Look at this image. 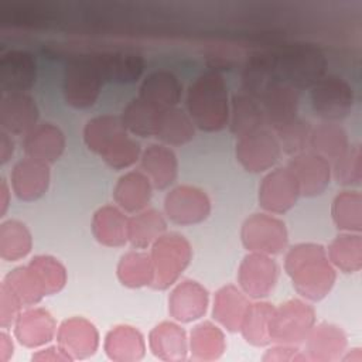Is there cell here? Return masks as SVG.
<instances>
[{
    "instance_id": "1",
    "label": "cell",
    "mask_w": 362,
    "mask_h": 362,
    "mask_svg": "<svg viewBox=\"0 0 362 362\" xmlns=\"http://www.w3.org/2000/svg\"><path fill=\"white\" fill-rule=\"evenodd\" d=\"M229 93L223 76L218 71L201 74L189 83L185 96V110L197 129L219 132L228 126Z\"/></svg>"
},
{
    "instance_id": "2",
    "label": "cell",
    "mask_w": 362,
    "mask_h": 362,
    "mask_svg": "<svg viewBox=\"0 0 362 362\" xmlns=\"http://www.w3.org/2000/svg\"><path fill=\"white\" fill-rule=\"evenodd\" d=\"M284 267L298 294L313 301L324 298L335 281V270L328 262L327 250L318 243L293 246Z\"/></svg>"
},
{
    "instance_id": "3",
    "label": "cell",
    "mask_w": 362,
    "mask_h": 362,
    "mask_svg": "<svg viewBox=\"0 0 362 362\" xmlns=\"http://www.w3.org/2000/svg\"><path fill=\"white\" fill-rule=\"evenodd\" d=\"M105 82L96 52L72 57L64 69L62 93L65 102L75 109L90 107L98 100Z\"/></svg>"
},
{
    "instance_id": "4",
    "label": "cell",
    "mask_w": 362,
    "mask_h": 362,
    "mask_svg": "<svg viewBox=\"0 0 362 362\" xmlns=\"http://www.w3.org/2000/svg\"><path fill=\"white\" fill-rule=\"evenodd\" d=\"M276 55L281 81L300 92L311 89L327 75V57L315 45L293 44Z\"/></svg>"
},
{
    "instance_id": "5",
    "label": "cell",
    "mask_w": 362,
    "mask_h": 362,
    "mask_svg": "<svg viewBox=\"0 0 362 362\" xmlns=\"http://www.w3.org/2000/svg\"><path fill=\"white\" fill-rule=\"evenodd\" d=\"M311 109L322 122L339 123L348 117L355 105L352 85L338 76L325 75L310 89Z\"/></svg>"
},
{
    "instance_id": "6",
    "label": "cell",
    "mask_w": 362,
    "mask_h": 362,
    "mask_svg": "<svg viewBox=\"0 0 362 362\" xmlns=\"http://www.w3.org/2000/svg\"><path fill=\"white\" fill-rule=\"evenodd\" d=\"M281 154L277 137L269 127L236 139L235 157L247 173L270 171L279 163Z\"/></svg>"
},
{
    "instance_id": "7",
    "label": "cell",
    "mask_w": 362,
    "mask_h": 362,
    "mask_svg": "<svg viewBox=\"0 0 362 362\" xmlns=\"http://www.w3.org/2000/svg\"><path fill=\"white\" fill-rule=\"evenodd\" d=\"M240 239L252 253L279 255L284 250L288 235L283 221L267 214H253L243 222Z\"/></svg>"
},
{
    "instance_id": "8",
    "label": "cell",
    "mask_w": 362,
    "mask_h": 362,
    "mask_svg": "<svg viewBox=\"0 0 362 362\" xmlns=\"http://www.w3.org/2000/svg\"><path fill=\"white\" fill-rule=\"evenodd\" d=\"M130 140L132 134L124 129L120 116H96L89 119L83 127L85 144L103 161L123 151Z\"/></svg>"
},
{
    "instance_id": "9",
    "label": "cell",
    "mask_w": 362,
    "mask_h": 362,
    "mask_svg": "<svg viewBox=\"0 0 362 362\" xmlns=\"http://www.w3.org/2000/svg\"><path fill=\"white\" fill-rule=\"evenodd\" d=\"M300 197L297 180L287 165L272 168L259 184V205L269 214H286Z\"/></svg>"
},
{
    "instance_id": "10",
    "label": "cell",
    "mask_w": 362,
    "mask_h": 362,
    "mask_svg": "<svg viewBox=\"0 0 362 362\" xmlns=\"http://www.w3.org/2000/svg\"><path fill=\"white\" fill-rule=\"evenodd\" d=\"M164 212L167 219L175 225H197L209 216L211 201L205 191L197 187L178 185L167 192Z\"/></svg>"
},
{
    "instance_id": "11",
    "label": "cell",
    "mask_w": 362,
    "mask_h": 362,
    "mask_svg": "<svg viewBox=\"0 0 362 362\" xmlns=\"http://www.w3.org/2000/svg\"><path fill=\"white\" fill-rule=\"evenodd\" d=\"M287 167L296 177L303 197H318L329 187L332 178L331 163L311 150L290 157Z\"/></svg>"
},
{
    "instance_id": "12",
    "label": "cell",
    "mask_w": 362,
    "mask_h": 362,
    "mask_svg": "<svg viewBox=\"0 0 362 362\" xmlns=\"http://www.w3.org/2000/svg\"><path fill=\"white\" fill-rule=\"evenodd\" d=\"M281 82L276 52L259 51L247 57L240 72L242 92L260 100Z\"/></svg>"
},
{
    "instance_id": "13",
    "label": "cell",
    "mask_w": 362,
    "mask_h": 362,
    "mask_svg": "<svg viewBox=\"0 0 362 362\" xmlns=\"http://www.w3.org/2000/svg\"><path fill=\"white\" fill-rule=\"evenodd\" d=\"M37 79L35 58L24 49H11L0 58V90L6 93H27Z\"/></svg>"
},
{
    "instance_id": "14",
    "label": "cell",
    "mask_w": 362,
    "mask_h": 362,
    "mask_svg": "<svg viewBox=\"0 0 362 362\" xmlns=\"http://www.w3.org/2000/svg\"><path fill=\"white\" fill-rule=\"evenodd\" d=\"M40 110L28 93H6L0 100V127L11 136H25L38 124Z\"/></svg>"
},
{
    "instance_id": "15",
    "label": "cell",
    "mask_w": 362,
    "mask_h": 362,
    "mask_svg": "<svg viewBox=\"0 0 362 362\" xmlns=\"http://www.w3.org/2000/svg\"><path fill=\"white\" fill-rule=\"evenodd\" d=\"M49 185V167L28 157L17 161L10 173V189L24 202L41 198Z\"/></svg>"
},
{
    "instance_id": "16",
    "label": "cell",
    "mask_w": 362,
    "mask_h": 362,
    "mask_svg": "<svg viewBox=\"0 0 362 362\" xmlns=\"http://www.w3.org/2000/svg\"><path fill=\"white\" fill-rule=\"evenodd\" d=\"M65 144L62 130L54 123L44 122L38 123L23 137L21 148L25 157L49 165L62 156Z\"/></svg>"
},
{
    "instance_id": "17",
    "label": "cell",
    "mask_w": 362,
    "mask_h": 362,
    "mask_svg": "<svg viewBox=\"0 0 362 362\" xmlns=\"http://www.w3.org/2000/svg\"><path fill=\"white\" fill-rule=\"evenodd\" d=\"M141 100L158 110L178 106L182 98V83L170 69H157L150 72L139 88Z\"/></svg>"
},
{
    "instance_id": "18",
    "label": "cell",
    "mask_w": 362,
    "mask_h": 362,
    "mask_svg": "<svg viewBox=\"0 0 362 362\" xmlns=\"http://www.w3.org/2000/svg\"><path fill=\"white\" fill-rule=\"evenodd\" d=\"M314 310L308 304L301 303L296 318H290V314L284 304L274 308L270 321V338L279 344H297L307 338L314 327Z\"/></svg>"
},
{
    "instance_id": "19",
    "label": "cell",
    "mask_w": 362,
    "mask_h": 362,
    "mask_svg": "<svg viewBox=\"0 0 362 362\" xmlns=\"http://www.w3.org/2000/svg\"><path fill=\"white\" fill-rule=\"evenodd\" d=\"M301 92L286 82L277 83L259 102L266 120V127L276 130L298 116Z\"/></svg>"
},
{
    "instance_id": "20",
    "label": "cell",
    "mask_w": 362,
    "mask_h": 362,
    "mask_svg": "<svg viewBox=\"0 0 362 362\" xmlns=\"http://www.w3.org/2000/svg\"><path fill=\"white\" fill-rule=\"evenodd\" d=\"M140 167L156 189H167L178 175L175 153L161 143L150 144L141 151Z\"/></svg>"
},
{
    "instance_id": "21",
    "label": "cell",
    "mask_w": 362,
    "mask_h": 362,
    "mask_svg": "<svg viewBox=\"0 0 362 362\" xmlns=\"http://www.w3.org/2000/svg\"><path fill=\"white\" fill-rule=\"evenodd\" d=\"M228 127L236 139L266 127L260 102L243 92L233 93L229 102Z\"/></svg>"
},
{
    "instance_id": "22",
    "label": "cell",
    "mask_w": 362,
    "mask_h": 362,
    "mask_svg": "<svg viewBox=\"0 0 362 362\" xmlns=\"http://www.w3.org/2000/svg\"><path fill=\"white\" fill-rule=\"evenodd\" d=\"M195 129L197 127L187 110L174 106L158 112L154 137L168 147L184 146L194 139Z\"/></svg>"
},
{
    "instance_id": "23",
    "label": "cell",
    "mask_w": 362,
    "mask_h": 362,
    "mask_svg": "<svg viewBox=\"0 0 362 362\" xmlns=\"http://www.w3.org/2000/svg\"><path fill=\"white\" fill-rule=\"evenodd\" d=\"M151 182L140 171L123 174L113 189L116 204L129 214L140 212L151 198Z\"/></svg>"
},
{
    "instance_id": "24",
    "label": "cell",
    "mask_w": 362,
    "mask_h": 362,
    "mask_svg": "<svg viewBox=\"0 0 362 362\" xmlns=\"http://www.w3.org/2000/svg\"><path fill=\"white\" fill-rule=\"evenodd\" d=\"M98 62L106 82L132 83L137 81L144 69V59L132 52H96Z\"/></svg>"
},
{
    "instance_id": "25",
    "label": "cell",
    "mask_w": 362,
    "mask_h": 362,
    "mask_svg": "<svg viewBox=\"0 0 362 362\" xmlns=\"http://www.w3.org/2000/svg\"><path fill=\"white\" fill-rule=\"evenodd\" d=\"M351 146L348 132L335 122H321L313 126L308 150L327 158L329 163L341 157Z\"/></svg>"
},
{
    "instance_id": "26",
    "label": "cell",
    "mask_w": 362,
    "mask_h": 362,
    "mask_svg": "<svg viewBox=\"0 0 362 362\" xmlns=\"http://www.w3.org/2000/svg\"><path fill=\"white\" fill-rule=\"evenodd\" d=\"M165 226L167 222L158 211L137 212L127 219V240L136 249H146L163 236Z\"/></svg>"
},
{
    "instance_id": "27",
    "label": "cell",
    "mask_w": 362,
    "mask_h": 362,
    "mask_svg": "<svg viewBox=\"0 0 362 362\" xmlns=\"http://www.w3.org/2000/svg\"><path fill=\"white\" fill-rule=\"evenodd\" d=\"M328 260L342 273H356L362 267V239L361 233L344 232L329 245Z\"/></svg>"
},
{
    "instance_id": "28",
    "label": "cell",
    "mask_w": 362,
    "mask_h": 362,
    "mask_svg": "<svg viewBox=\"0 0 362 362\" xmlns=\"http://www.w3.org/2000/svg\"><path fill=\"white\" fill-rule=\"evenodd\" d=\"M277 264L276 262L272 259L267 266L259 273H256L255 269V263H253V257L252 253L247 255L240 267H239V283L242 290L253 297V298H262L269 296L270 291H273L276 281H277Z\"/></svg>"
},
{
    "instance_id": "29",
    "label": "cell",
    "mask_w": 362,
    "mask_h": 362,
    "mask_svg": "<svg viewBox=\"0 0 362 362\" xmlns=\"http://www.w3.org/2000/svg\"><path fill=\"white\" fill-rule=\"evenodd\" d=\"M158 112V109L136 96L130 99L123 107L120 120L132 136L154 137Z\"/></svg>"
},
{
    "instance_id": "30",
    "label": "cell",
    "mask_w": 362,
    "mask_h": 362,
    "mask_svg": "<svg viewBox=\"0 0 362 362\" xmlns=\"http://www.w3.org/2000/svg\"><path fill=\"white\" fill-rule=\"evenodd\" d=\"M273 311L274 308L267 303L247 305L239 328L247 342L255 346H264L272 342L270 321Z\"/></svg>"
},
{
    "instance_id": "31",
    "label": "cell",
    "mask_w": 362,
    "mask_h": 362,
    "mask_svg": "<svg viewBox=\"0 0 362 362\" xmlns=\"http://www.w3.org/2000/svg\"><path fill=\"white\" fill-rule=\"evenodd\" d=\"M332 221L344 232L359 233L362 229V197L358 191L338 194L331 208Z\"/></svg>"
},
{
    "instance_id": "32",
    "label": "cell",
    "mask_w": 362,
    "mask_h": 362,
    "mask_svg": "<svg viewBox=\"0 0 362 362\" xmlns=\"http://www.w3.org/2000/svg\"><path fill=\"white\" fill-rule=\"evenodd\" d=\"M311 130L313 124L307 119L297 116L273 132L277 137L281 153L288 157H294L308 150Z\"/></svg>"
},
{
    "instance_id": "33",
    "label": "cell",
    "mask_w": 362,
    "mask_h": 362,
    "mask_svg": "<svg viewBox=\"0 0 362 362\" xmlns=\"http://www.w3.org/2000/svg\"><path fill=\"white\" fill-rule=\"evenodd\" d=\"M1 230L7 232L13 239L6 236L0 238V256L6 262H16L25 257L31 247L33 239L30 230L25 228L24 223L18 221H7L1 223Z\"/></svg>"
},
{
    "instance_id": "34",
    "label": "cell",
    "mask_w": 362,
    "mask_h": 362,
    "mask_svg": "<svg viewBox=\"0 0 362 362\" xmlns=\"http://www.w3.org/2000/svg\"><path fill=\"white\" fill-rule=\"evenodd\" d=\"M332 178L344 187H359L362 181V153L361 146H349V148L331 163Z\"/></svg>"
},
{
    "instance_id": "35",
    "label": "cell",
    "mask_w": 362,
    "mask_h": 362,
    "mask_svg": "<svg viewBox=\"0 0 362 362\" xmlns=\"http://www.w3.org/2000/svg\"><path fill=\"white\" fill-rule=\"evenodd\" d=\"M305 339H308V352L313 359L334 361L339 359L341 354L345 352L344 349L346 345V337L341 328L331 324L327 337L328 341H322V338L314 329L310 331Z\"/></svg>"
},
{
    "instance_id": "36",
    "label": "cell",
    "mask_w": 362,
    "mask_h": 362,
    "mask_svg": "<svg viewBox=\"0 0 362 362\" xmlns=\"http://www.w3.org/2000/svg\"><path fill=\"white\" fill-rule=\"evenodd\" d=\"M14 153V140L11 134L0 130V164L4 165Z\"/></svg>"
},
{
    "instance_id": "37",
    "label": "cell",
    "mask_w": 362,
    "mask_h": 362,
    "mask_svg": "<svg viewBox=\"0 0 362 362\" xmlns=\"http://www.w3.org/2000/svg\"><path fill=\"white\" fill-rule=\"evenodd\" d=\"M0 192H1V198H0V216L3 218L6 215V212H7V208H8V194H10L7 181L4 178H1Z\"/></svg>"
}]
</instances>
